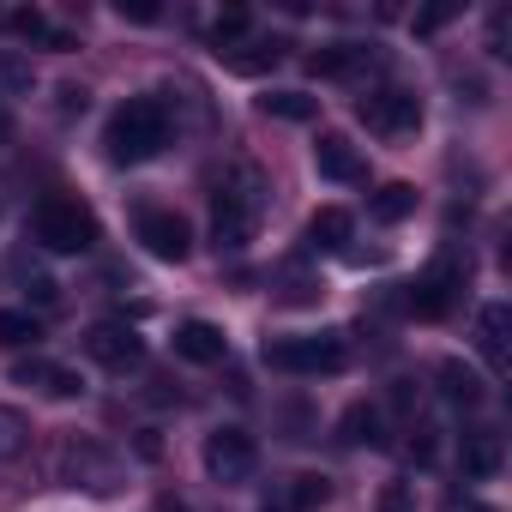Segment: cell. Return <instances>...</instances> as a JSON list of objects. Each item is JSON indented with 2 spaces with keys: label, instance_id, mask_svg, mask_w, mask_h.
<instances>
[{
  "label": "cell",
  "instance_id": "cell-23",
  "mask_svg": "<svg viewBox=\"0 0 512 512\" xmlns=\"http://www.w3.org/2000/svg\"><path fill=\"white\" fill-rule=\"evenodd\" d=\"M314 97L308 91H272V97H260V115H272V121H314Z\"/></svg>",
  "mask_w": 512,
  "mask_h": 512
},
{
  "label": "cell",
  "instance_id": "cell-6",
  "mask_svg": "<svg viewBox=\"0 0 512 512\" xmlns=\"http://www.w3.org/2000/svg\"><path fill=\"white\" fill-rule=\"evenodd\" d=\"M199 458H205L211 482H223V488H241L253 470H260V446H253V434H241V428H211Z\"/></svg>",
  "mask_w": 512,
  "mask_h": 512
},
{
  "label": "cell",
  "instance_id": "cell-32",
  "mask_svg": "<svg viewBox=\"0 0 512 512\" xmlns=\"http://www.w3.org/2000/svg\"><path fill=\"white\" fill-rule=\"evenodd\" d=\"M13 133V109H7V97H0V139Z\"/></svg>",
  "mask_w": 512,
  "mask_h": 512
},
{
  "label": "cell",
  "instance_id": "cell-24",
  "mask_svg": "<svg viewBox=\"0 0 512 512\" xmlns=\"http://www.w3.org/2000/svg\"><path fill=\"white\" fill-rule=\"evenodd\" d=\"M440 386H446L452 404H482V380H476L464 362H446V368H440Z\"/></svg>",
  "mask_w": 512,
  "mask_h": 512
},
{
  "label": "cell",
  "instance_id": "cell-31",
  "mask_svg": "<svg viewBox=\"0 0 512 512\" xmlns=\"http://www.w3.org/2000/svg\"><path fill=\"white\" fill-rule=\"evenodd\" d=\"M452 13H458V7H428V13H422V19H416V31H422V37H428V31H440V25H446V19H452Z\"/></svg>",
  "mask_w": 512,
  "mask_h": 512
},
{
  "label": "cell",
  "instance_id": "cell-27",
  "mask_svg": "<svg viewBox=\"0 0 512 512\" xmlns=\"http://www.w3.org/2000/svg\"><path fill=\"white\" fill-rule=\"evenodd\" d=\"M326 476H296V488H290V506L296 512H314V506H326Z\"/></svg>",
  "mask_w": 512,
  "mask_h": 512
},
{
  "label": "cell",
  "instance_id": "cell-13",
  "mask_svg": "<svg viewBox=\"0 0 512 512\" xmlns=\"http://www.w3.org/2000/svg\"><path fill=\"white\" fill-rule=\"evenodd\" d=\"M314 169H320L326 181H338V187L362 181V157H356V145H350L344 133H320V145H314Z\"/></svg>",
  "mask_w": 512,
  "mask_h": 512
},
{
  "label": "cell",
  "instance_id": "cell-12",
  "mask_svg": "<svg viewBox=\"0 0 512 512\" xmlns=\"http://www.w3.org/2000/svg\"><path fill=\"white\" fill-rule=\"evenodd\" d=\"M476 350L488 356V368H506V356H512V308L506 302H482V314H476Z\"/></svg>",
  "mask_w": 512,
  "mask_h": 512
},
{
  "label": "cell",
  "instance_id": "cell-20",
  "mask_svg": "<svg viewBox=\"0 0 512 512\" xmlns=\"http://www.w3.org/2000/svg\"><path fill=\"white\" fill-rule=\"evenodd\" d=\"M338 434H344V446H380L386 434H380V410L374 404H350L344 410V422H338Z\"/></svg>",
  "mask_w": 512,
  "mask_h": 512
},
{
  "label": "cell",
  "instance_id": "cell-8",
  "mask_svg": "<svg viewBox=\"0 0 512 512\" xmlns=\"http://www.w3.org/2000/svg\"><path fill=\"white\" fill-rule=\"evenodd\" d=\"M133 235H139V247L151 253V260H163V266H181L187 253H193V229H187V217H181V211H163V205L139 211Z\"/></svg>",
  "mask_w": 512,
  "mask_h": 512
},
{
  "label": "cell",
  "instance_id": "cell-21",
  "mask_svg": "<svg viewBox=\"0 0 512 512\" xmlns=\"http://www.w3.org/2000/svg\"><path fill=\"white\" fill-rule=\"evenodd\" d=\"M350 229H356V223H350V211H344V205H326V211H314L308 241H314V247H344V241H350Z\"/></svg>",
  "mask_w": 512,
  "mask_h": 512
},
{
  "label": "cell",
  "instance_id": "cell-9",
  "mask_svg": "<svg viewBox=\"0 0 512 512\" xmlns=\"http://www.w3.org/2000/svg\"><path fill=\"white\" fill-rule=\"evenodd\" d=\"M85 356H91L97 368H109V374H127V368L145 362V338H139L127 320H97V326L85 332Z\"/></svg>",
  "mask_w": 512,
  "mask_h": 512
},
{
  "label": "cell",
  "instance_id": "cell-10",
  "mask_svg": "<svg viewBox=\"0 0 512 512\" xmlns=\"http://www.w3.org/2000/svg\"><path fill=\"white\" fill-rule=\"evenodd\" d=\"M458 290H464V266H458V260H434V266L416 278V290H410L416 320H446L452 302H458Z\"/></svg>",
  "mask_w": 512,
  "mask_h": 512
},
{
  "label": "cell",
  "instance_id": "cell-4",
  "mask_svg": "<svg viewBox=\"0 0 512 512\" xmlns=\"http://www.w3.org/2000/svg\"><path fill=\"white\" fill-rule=\"evenodd\" d=\"M266 362L278 374H338L350 362V350H344L338 332H302V338H272Z\"/></svg>",
  "mask_w": 512,
  "mask_h": 512
},
{
  "label": "cell",
  "instance_id": "cell-11",
  "mask_svg": "<svg viewBox=\"0 0 512 512\" xmlns=\"http://www.w3.org/2000/svg\"><path fill=\"white\" fill-rule=\"evenodd\" d=\"M308 67H314V79H362V73L380 67V55L368 43H326V49L308 55Z\"/></svg>",
  "mask_w": 512,
  "mask_h": 512
},
{
  "label": "cell",
  "instance_id": "cell-16",
  "mask_svg": "<svg viewBox=\"0 0 512 512\" xmlns=\"http://www.w3.org/2000/svg\"><path fill=\"white\" fill-rule=\"evenodd\" d=\"M458 464H464V476H470V482H488V476H500V464H506V446H500V434H488V428L464 434V446H458Z\"/></svg>",
  "mask_w": 512,
  "mask_h": 512
},
{
  "label": "cell",
  "instance_id": "cell-7",
  "mask_svg": "<svg viewBox=\"0 0 512 512\" xmlns=\"http://www.w3.org/2000/svg\"><path fill=\"white\" fill-rule=\"evenodd\" d=\"M61 482L91 488V494H115L121 488V458L97 440H67L61 446Z\"/></svg>",
  "mask_w": 512,
  "mask_h": 512
},
{
  "label": "cell",
  "instance_id": "cell-30",
  "mask_svg": "<svg viewBox=\"0 0 512 512\" xmlns=\"http://www.w3.org/2000/svg\"><path fill=\"white\" fill-rule=\"evenodd\" d=\"M115 13H121V19H133V25H157V19H163L157 0H115Z\"/></svg>",
  "mask_w": 512,
  "mask_h": 512
},
{
  "label": "cell",
  "instance_id": "cell-22",
  "mask_svg": "<svg viewBox=\"0 0 512 512\" xmlns=\"http://www.w3.org/2000/svg\"><path fill=\"white\" fill-rule=\"evenodd\" d=\"M37 338H43L37 314H25V308H0V350H25V344H37Z\"/></svg>",
  "mask_w": 512,
  "mask_h": 512
},
{
  "label": "cell",
  "instance_id": "cell-2",
  "mask_svg": "<svg viewBox=\"0 0 512 512\" xmlns=\"http://www.w3.org/2000/svg\"><path fill=\"white\" fill-rule=\"evenodd\" d=\"M163 145H169V109H163V97H127V103L109 115V127H103V151H109V163H121V169L151 163Z\"/></svg>",
  "mask_w": 512,
  "mask_h": 512
},
{
  "label": "cell",
  "instance_id": "cell-15",
  "mask_svg": "<svg viewBox=\"0 0 512 512\" xmlns=\"http://www.w3.org/2000/svg\"><path fill=\"white\" fill-rule=\"evenodd\" d=\"M217 61H223L229 73H266V67L284 61V43H278V37H241V43L217 49Z\"/></svg>",
  "mask_w": 512,
  "mask_h": 512
},
{
  "label": "cell",
  "instance_id": "cell-25",
  "mask_svg": "<svg viewBox=\"0 0 512 512\" xmlns=\"http://www.w3.org/2000/svg\"><path fill=\"white\" fill-rule=\"evenodd\" d=\"M25 440H31L25 416H19V410H7V404H0V464H7V458H19V452H25Z\"/></svg>",
  "mask_w": 512,
  "mask_h": 512
},
{
  "label": "cell",
  "instance_id": "cell-18",
  "mask_svg": "<svg viewBox=\"0 0 512 512\" xmlns=\"http://www.w3.org/2000/svg\"><path fill=\"white\" fill-rule=\"evenodd\" d=\"M0 25H7L13 37H31V43H49V49H73V37L67 31H55L37 7H19V13H0Z\"/></svg>",
  "mask_w": 512,
  "mask_h": 512
},
{
  "label": "cell",
  "instance_id": "cell-28",
  "mask_svg": "<svg viewBox=\"0 0 512 512\" xmlns=\"http://www.w3.org/2000/svg\"><path fill=\"white\" fill-rule=\"evenodd\" d=\"M13 91H31V67L19 55H0V97H13Z\"/></svg>",
  "mask_w": 512,
  "mask_h": 512
},
{
  "label": "cell",
  "instance_id": "cell-19",
  "mask_svg": "<svg viewBox=\"0 0 512 512\" xmlns=\"http://www.w3.org/2000/svg\"><path fill=\"white\" fill-rule=\"evenodd\" d=\"M368 211H374V223H404V217L416 211V187H410V181H386Z\"/></svg>",
  "mask_w": 512,
  "mask_h": 512
},
{
  "label": "cell",
  "instance_id": "cell-1",
  "mask_svg": "<svg viewBox=\"0 0 512 512\" xmlns=\"http://www.w3.org/2000/svg\"><path fill=\"white\" fill-rule=\"evenodd\" d=\"M260 217H266V175L253 163H235L211 193V241H217V253H241L253 241V229H260Z\"/></svg>",
  "mask_w": 512,
  "mask_h": 512
},
{
  "label": "cell",
  "instance_id": "cell-5",
  "mask_svg": "<svg viewBox=\"0 0 512 512\" xmlns=\"http://www.w3.org/2000/svg\"><path fill=\"white\" fill-rule=\"evenodd\" d=\"M356 115H362V127L380 133V139H410V133L422 127V103H416V91H404V85L368 91V97L356 103Z\"/></svg>",
  "mask_w": 512,
  "mask_h": 512
},
{
  "label": "cell",
  "instance_id": "cell-26",
  "mask_svg": "<svg viewBox=\"0 0 512 512\" xmlns=\"http://www.w3.org/2000/svg\"><path fill=\"white\" fill-rule=\"evenodd\" d=\"M247 25H253V19H247V7H223V13L211 19V43H217V49H229V43H241V37H247Z\"/></svg>",
  "mask_w": 512,
  "mask_h": 512
},
{
  "label": "cell",
  "instance_id": "cell-29",
  "mask_svg": "<svg viewBox=\"0 0 512 512\" xmlns=\"http://www.w3.org/2000/svg\"><path fill=\"white\" fill-rule=\"evenodd\" d=\"M380 512H416V482H386L380 488Z\"/></svg>",
  "mask_w": 512,
  "mask_h": 512
},
{
  "label": "cell",
  "instance_id": "cell-17",
  "mask_svg": "<svg viewBox=\"0 0 512 512\" xmlns=\"http://www.w3.org/2000/svg\"><path fill=\"white\" fill-rule=\"evenodd\" d=\"M13 380H19V386H37V392H49V398H79V392H85V380H79L73 368H55V362H19Z\"/></svg>",
  "mask_w": 512,
  "mask_h": 512
},
{
  "label": "cell",
  "instance_id": "cell-33",
  "mask_svg": "<svg viewBox=\"0 0 512 512\" xmlns=\"http://www.w3.org/2000/svg\"><path fill=\"white\" fill-rule=\"evenodd\" d=\"M446 512H488V506H470V500H452Z\"/></svg>",
  "mask_w": 512,
  "mask_h": 512
},
{
  "label": "cell",
  "instance_id": "cell-14",
  "mask_svg": "<svg viewBox=\"0 0 512 512\" xmlns=\"http://www.w3.org/2000/svg\"><path fill=\"white\" fill-rule=\"evenodd\" d=\"M223 350H229V338H223L211 320H187V326H175V356H181V362L211 368V362H223Z\"/></svg>",
  "mask_w": 512,
  "mask_h": 512
},
{
  "label": "cell",
  "instance_id": "cell-3",
  "mask_svg": "<svg viewBox=\"0 0 512 512\" xmlns=\"http://www.w3.org/2000/svg\"><path fill=\"white\" fill-rule=\"evenodd\" d=\"M31 235H37L49 253H91V247H97V217H91V205L49 193V199L37 205V217H31Z\"/></svg>",
  "mask_w": 512,
  "mask_h": 512
}]
</instances>
